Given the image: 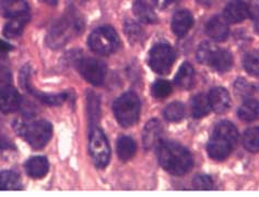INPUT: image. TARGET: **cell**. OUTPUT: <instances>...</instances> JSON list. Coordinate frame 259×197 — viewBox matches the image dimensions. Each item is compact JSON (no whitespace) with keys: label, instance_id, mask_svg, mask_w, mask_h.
Here are the masks:
<instances>
[{"label":"cell","instance_id":"1","mask_svg":"<svg viewBox=\"0 0 259 197\" xmlns=\"http://www.w3.org/2000/svg\"><path fill=\"white\" fill-rule=\"evenodd\" d=\"M160 165L174 175L186 174L193 168V156L185 147L174 142H163L158 148Z\"/></svg>","mask_w":259,"mask_h":197},{"label":"cell","instance_id":"2","mask_svg":"<svg viewBox=\"0 0 259 197\" xmlns=\"http://www.w3.org/2000/svg\"><path fill=\"white\" fill-rule=\"evenodd\" d=\"M238 139V132L233 123L222 121L218 123L212 137H211L207 151L209 156L214 160H224L233 152Z\"/></svg>","mask_w":259,"mask_h":197},{"label":"cell","instance_id":"3","mask_svg":"<svg viewBox=\"0 0 259 197\" xmlns=\"http://www.w3.org/2000/svg\"><path fill=\"white\" fill-rule=\"evenodd\" d=\"M114 113L120 125L125 127L134 125L138 121L140 114L139 97L133 92L121 95L115 101Z\"/></svg>","mask_w":259,"mask_h":197},{"label":"cell","instance_id":"4","mask_svg":"<svg viewBox=\"0 0 259 197\" xmlns=\"http://www.w3.org/2000/svg\"><path fill=\"white\" fill-rule=\"evenodd\" d=\"M18 132L26 140L33 148H43L53 135V126L45 120L34 121L30 123H20Z\"/></svg>","mask_w":259,"mask_h":197},{"label":"cell","instance_id":"5","mask_svg":"<svg viewBox=\"0 0 259 197\" xmlns=\"http://www.w3.org/2000/svg\"><path fill=\"white\" fill-rule=\"evenodd\" d=\"M119 37L110 26H102L95 30L89 37V46L99 55H111L119 48Z\"/></svg>","mask_w":259,"mask_h":197},{"label":"cell","instance_id":"6","mask_svg":"<svg viewBox=\"0 0 259 197\" xmlns=\"http://www.w3.org/2000/svg\"><path fill=\"white\" fill-rule=\"evenodd\" d=\"M175 61V51L167 44H156L149 53V65L159 74H167Z\"/></svg>","mask_w":259,"mask_h":197},{"label":"cell","instance_id":"7","mask_svg":"<svg viewBox=\"0 0 259 197\" xmlns=\"http://www.w3.org/2000/svg\"><path fill=\"white\" fill-rule=\"evenodd\" d=\"M89 148H90V154L95 166L102 169L105 168L110 162L111 148L105 134L100 128L92 130Z\"/></svg>","mask_w":259,"mask_h":197},{"label":"cell","instance_id":"8","mask_svg":"<svg viewBox=\"0 0 259 197\" xmlns=\"http://www.w3.org/2000/svg\"><path fill=\"white\" fill-rule=\"evenodd\" d=\"M79 71L88 82L100 86L104 83L106 77V68L98 59L88 58L79 62Z\"/></svg>","mask_w":259,"mask_h":197},{"label":"cell","instance_id":"9","mask_svg":"<svg viewBox=\"0 0 259 197\" xmlns=\"http://www.w3.org/2000/svg\"><path fill=\"white\" fill-rule=\"evenodd\" d=\"M21 104V96L15 87L10 85L0 88V111L12 113L18 110Z\"/></svg>","mask_w":259,"mask_h":197},{"label":"cell","instance_id":"10","mask_svg":"<svg viewBox=\"0 0 259 197\" xmlns=\"http://www.w3.org/2000/svg\"><path fill=\"white\" fill-rule=\"evenodd\" d=\"M162 126L159 120H150L144 128L142 134V142L147 149H153L158 147L161 143L162 137Z\"/></svg>","mask_w":259,"mask_h":197},{"label":"cell","instance_id":"11","mask_svg":"<svg viewBox=\"0 0 259 197\" xmlns=\"http://www.w3.org/2000/svg\"><path fill=\"white\" fill-rule=\"evenodd\" d=\"M206 32L215 42H223L229 36V22L223 16H217L208 22Z\"/></svg>","mask_w":259,"mask_h":197},{"label":"cell","instance_id":"12","mask_svg":"<svg viewBox=\"0 0 259 197\" xmlns=\"http://www.w3.org/2000/svg\"><path fill=\"white\" fill-rule=\"evenodd\" d=\"M209 103L212 109L217 113H224L228 111L231 104L229 92L223 87H215L211 90L209 94Z\"/></svg>","mask_w":259,"mask_h":197},{"label":"cell","instance_id":"13","mask_svg":"<svg viewBox=\"0 0 259 197\" xmlns=\"http://www.w3.org/2000/svg\"><path fill=\"white\" fill-rule=\"evenodd\" d=\"M223 17L229 23L243 22L248 17V6L242 0H234L226 7Z\"/></svg>","mask_w":259,"mask_h":197},{"label":"cell","instance_id":"14","mask_svg":"<svg viewBox=\"0 0 259 197\" xmlns=\"http://www.w3.org/2000/svg\"><path fill=\"white\" fill-rule=\"evenodd\" d=\"M28 72L22 71V77H21V81H22V85L28 90L33 96H35L37 99L42 100L43 103L49 104V105H60L63 104L64 101L68 98L67 93H63V94H57V95H50V94H44L40 93L38 91H35L33 87L30 86V81H29V74H26Z\"/></svg>","mask_w":259,"mask_h":197},{"label":"cell","instance_id":"15","mask_svg":"<svg viewBox=\"0 0 259 197\" xmlns=\"http://www.w3.org/2000/svg\"><path fill=\"white\" fill-rule=\"evenodd\" d=\"M0 11L6 18H17L28 15L29 5L24 0H2Z\"/></svg>","mask_w":259,"mask_h":197},{"label":"cell","instance_id":"16","mask_svg":"<svg viewBox=\"0 0 259 197\" xmlns=\"http://www.w3.org/2000/svg\"><path fill=\"white\" fill-rule=\"evenodd\" d=\"M193 24V16L187 10L177 11L172 19V30L180 37L186 35L188 31L192 29Z\"/></svg>","mask_w":259,"mask_h":197},{"label":"cell","instance_id":"17","mask_svg":"<svg viewBox=\"0 0 259 197\" xmlns=\"http://www.w3.org/2000/svg\"><path fill=\"white\" fill-rule=\"evenodd\" d=\"M50 164L45 157L36 156L32 157L25 162V170L31 178L33 179H42L49 172Z\"/></svg>","mask_w":259,"mask_h":197},{"label":"cell","instance_id":"18","mask_svg":"<svg viewBox=\"0 0 259 197\" xmlns=\"http://www.w3.org/2000/svg\"><path fill=\"white\" fill-rule=\"evenodd\" d=\"M133 11L141 22L153 24L158 21V17H156L153 8L146 0H136L133 6Z\"/></svg>","mask_w":259,"mask_h":197},{"label":"cell","instance_id":"19","mask_svg":"<svg viewBox=\"0 0 259 197\" xmlns=\"http://www.w3.org/2000/svg\"><path fill=\"white\" fill-rule=\"evenodd\" d=\"M195 82V70L192 64L188 62H184L180 68L179 73L176 74L175 83L176 85L183 88V90H188L192 87Z\"/></svg>","mask_w":259,"mask_h":197},{"label":"cell","instance_id":"20","mask_svg":"<svg viewBox=\"0 0 259 197\" xmlns=\"http://www.w3.org/2000/svg\"><path fill=\"white\" fill-rule=\"evenodd\" d=\"M20 188H21V179L17 172L12 170L0 172V191H17Z\"/></svg>","mask_w":259,"mask_h":197},{"label":"cell","instance_id":"21","mask_svg":"<svg viewBox=\"0 0 259 197\" xmlns=\"http://www.w3.org/2000/svg\"><path fill=\"white\" fill-rule=\"evenodd\" d=\"M29 22V15L12 18L11 21L5 26L4 34L8 38H16L22 34L26 23Z\"/></svg>","mask_w":259,"mask_h":197},{"label":"cell","instance_id":"22","mask_svg":"<svg viewBox=\"0 0 259 197\" xmlns=\"http://www.w3.org/2000/svg\"><path fill=\"white\" fill-rule=\"evenodd\" d=\"M210 65L218 72H227L233 67V58L228 50L218 49Z\"/></svg>","mask_w":259,"mask_h":197},{"label":"cell","instance_id":"23","mask_svg":"<svg viewBox=\"0 0 259 197\" xmlns=\"http://www.w3.org/2000/svg\"><path fill=\"white\" fill-rule=\"evenodd\" d=\"M136 143L129 137H121L117 141V155L122 161L132 159L136 154Z\"/></svg>","mask_w":259,"mask_h":197},{"label":"cell","instance_id":"24","mask_svg":"<svg viewBox=\"0 0 259 197\" xmlns=\"http://www.w3.org/2000/svg\"><path fill=\"white\" fill-rule=\"evenodd\" d=\"M238 117L243 121L251 122L259 117V101L248 99L238 109Z\"/></svg>","mask_w":259,"mask_h":197},{"label":"cell","instance_id":"25","mask_svg":"<svg viewBox=\"0 0 259 197\" xmlns=\"http://www.w3.org/2000/svg\"><path fill=\"white\" fill-rule=\"evenodd\" d=\"M218 47L211 42H203L199 45L198 49H197L196 56L197 60L199 61L201 64H211V61H212L214 55L218 51Z\"/></svg>","mask_w":259,"mask_h":197},{"label":"cell","instance_id":"26","mask_svg":"<svg viewBox=\"0 0 259 197\" xmlns=\"http://www.w3.org/2000/svg\"><path fill=\"white\" fill-rule=\"evenodd\" d=\"M193 115L196 118H202L207 115L211 109V106L209 103V97H207L204 94H199L194 97L193 99Z\"/></svg>","mask_w":259,"mask_h":197},{"label":"cell","instance_id":"27","mask_svg":"<svg viewBox=\"0 0 259 197\" xmlns=\"http://www.w3.org/2000/svg\"><path fill=\"white\" fill-rule=\"evenodd\" d=\"M243 145L250 153H259V127H251L244 133Z\"/></svg>","mask_w":259,"mask_h":197},{"label":"cell","instance_id":"28","mask_svg":"<svg viewBox=\"0 0 259 197\" xmlns=\"http://www.w3.org/2000/svg\"><path fill=\"white\" fill-rule=\"evenodd\" d=\"M185 115V107L181 103L169 104L164 110V117L169 122L181 121Z\"/></svg>","mask_w":259,"mask_h":197},{"label":"cell","instance_id":"29","mask_svg":"<svg viewBox=\"0 0 259 197\" xmlns=\"http://www.w3.org/2000/svg\"><path fill=\"white\" fill-rule=\"evenodd\" d=\"M244 67L250 76L259 77V51L247 53L244 59Z\"/></svg>","mask_w":259,"mask_h":197},{"label":"cell","instance_id":"30","mask_svg":"<svg viewBox=\"0 0 259 197\" xmlns=\"http://www.w3.org/2000/svg\"><path fill=\"white\" fill-rule=\"evenodd\" d=\"M125 33L132 43H139L144 38V31L141 26L133 21H127L125 23Z\"/></svg>","mask_w":259,"mask_h":197},{"label":"cell","instance_id":"31","mask_svg":"<svg viewBox=\"0 0 259 197\" xmlns=\"http://www.w3.org/2000/svg\"><path fill=\"white\" fill-rule=\"evenodd\" d=\"M172 93V85L167 81L159 80L152 86V94L155 98H165Z\"/></svg>","mask_w":259,"mask_h":197},{"label":"cell","instance_id":"32","mask_svg":"<svg viewBox=\"0 0 259 197\" xmlns=\"http://www.w3.org/2000/svg\"><path fill=\"white\" fill-rule=\"evenodd\" d=\"M235 92L241 97H249L254 93V87L251 84H249L246 80L238 79L234 84Z\"/></svg>","mask_w":259,"mask_h":197},{"label":"cell","instance_id":"33","mask_svg":"<svg viewBox=\"0 0 259 197\" xmlns=\"http://www.w3.org/2000/svg\"><path fill=\"white\" fill-rule=\"evenodd\" d=\"M193 185L196 189H202V191H207V189L213 188V181L208 175H197L193 181Z\"/></svg>","mask_w":259,"mask_h":197},{"label":"cell","instance_id":"34","mask_svg":"<svg viewBox=\"0 0 259 197\" xmlns=\"http://www.w3.org/2000/svg\"><path fill=\"white\" fill-rule=\"evenodd\" d=\"M248 16L254 20L259 19V0H251L248 6Z\"/></svg>","mask_w":259,"mask_h":197},{"label":"cell","instance_id":"35","mask_svg":"<svg viewBox=\"0 0 259 197\" xmlns=\"http://www.w3.org/2000/svg\"><path fill=\"white\" fill-rule=\"evenodd\" d=\"M153 2L158 8L166 9V8H169V7L176 5L180 0H153Z\"/></svg>","mask_w":259,"mask_h":197},{"label":"cell","instance_id":"36","mask_svg":"<svg viewBox=\"0 0 259 197\" xmlns=\"http://www.w3.org/2000/svg\"><path fill=\"white\" fill-rule=\"evenodd\" d=\"M12 49V46L5 42L4 39H0V52H7Z\"/></svg>","mask_w":259,"mask_h":197},{"label":"cell","instance_id":"37","mask_svg":"<svg viewBox=\"0 0 259 197\" xmlns=\"http://www.w3.org/2000/svg\"><path fill=\"white\" fill-rule=\"evenodd\" d=\"M42 2L49 4V5H52V6H55L58 3V0H42Z\"/></svg>","mask_w":259,"mask_h":197},{"label":"cell","instance_id":"38","mask_svg":"<svg viewBox=\"0 0 259 197\" xmlns=\"http://www.w3.org/2000/svg\"><path fill=\"white\" fill-rule=\"evenodd\" d=\"M256 21H257V23H256V30H257V32L259 34V19H257Z\"/></svg>","mask_w":259,"mask_h":197}]
</instances>
